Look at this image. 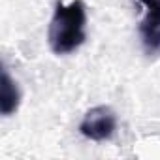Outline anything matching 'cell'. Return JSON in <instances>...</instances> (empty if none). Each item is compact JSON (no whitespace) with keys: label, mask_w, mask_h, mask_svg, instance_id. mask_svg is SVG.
Returning a JSON list of instances; mask_svg holds the SVG:
<instances>
[{"label":"cell","mask_w":160,"mask_h":160,"mask_svg":"<svg viewBox=\"0 0 160 160\" xmlns=\"http://www.w3.org/2000/svg\"><path fill=\"white\" fill-rule=\"evenodd\" d=\"M147 13L139 23V38L147 55H160V0H141Z\"/></svg>","instance_id":"obj_3"},{"label":"cell","mask_w":160,"mask_h":160,"mask_svg":"<svg viewBox=\"0 0 160 160\" xmlns=\"http://www.w3.org/2000/svg\"><path fill=\"white\" fill-rule=\"evenodd\" d=\"M115 130H117V115L109 106H96L89 109L81 124H79V132L92 141H108L113 138Z\"/></svg>","instance_id":"obj_2"},{"label":"cell","mask_w":160,"mask_h":160,"mask_svg":"<svg viewBox=\"0 0 160 160\" xmlns=\"http://www.w3.org/2000/svg\"><path fill=\"white\" fill-rule=\"evenodd\" d=\"M19 100H21V92L17 83L12 79V75L8 73V70H2V85H0V111L2 115L10 117L12 113L17 111L19 108Z\"/></svg>","instance_id":"obj_4"},{"label":"cell","mask_w":160,"mask_h":160,"mask_svg":"<svg viewBox=\"0 0 160 160\" xmlns=\"http://www.w3.org/2000/svg\"><path fill=\"white\" fill-rule=\"evenodd\" d=\"M87 8L83 0H73L70 4L58 2L49 23V47L55 55H68L81 47L87 40Z\"/></svg>","instance_id":"obj_1"}]
</instances>
